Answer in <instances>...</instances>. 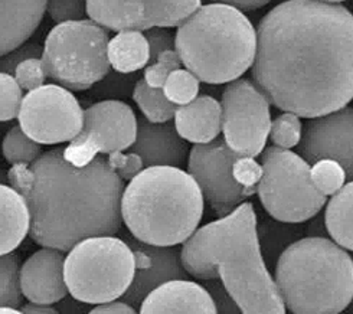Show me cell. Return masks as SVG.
I'll list each match as a JSON object with an SVG mask.
<instances>
[{"instance_id":"cell-1","label":"cell","mask_w":353,"mask_h":314,"mask_svg":"<svg viewBox=\"0 0 353 314\" xmlns=\"http://www.w3.org/2000/svg\"><path fill=\"white\" fill-rule=\"evenodd\" d=\"M252 83L271 105L304 118L353 100V13L341 3L285 0L256 29Z\"/></svg>"},{"instance_id":"cell-2","label":"cell","mask_w":353,"mask_h":314,"mask_svg":"<svg viewBox=\"0 0 353 314\" xmlns=\"http://www.w3.org/2000/svg\"><path fill=\"white\" fill-rule=\"evenodd\" d=\"M62 149L42 153L30 165H12L8 183L26 200L29 237L62 253L92 237H114L121 228L123 179L104 157L75 167Z\"/></svg>"},{"instance_id":"cell-3","label":"cell","mask_w":353,"mask_h":314,"mask_svg":"<svg viewBox=\"0 0 353 314\" xmlns=\"http://www.w3.org/2000/svg\"><path fill=\"white\" fill-rule=\"evenodd\" d=\"M181 261L185 271L198 280L221 278L241 314H285L263 260L251 202L196 229L182 244Z\"/></svg>"},{"instance_id":"cell-4","label":"cell","mask_w":353,"mask_h":314,"mask_svg":"<svg viewBox=\"0 0 353 314\" xmlns=\"http://www.w3.org/2000/svg\"><path fill=\"white\" fill-rule=\"evenodd\" d=\"M205 199L181 167H144L124 187L121 218L133 238L157 247L186 242L198 229Z\"/></svg>"},{"instance_id":"cell-5","label":"cell","mask_w":353,"mask_h":314,"mask_svg":"<svg viewBox=\"0 0 353 314\" xmlns=\"http://www.w3.org/2000/svg\"><path fill=\"white\" fill-rule=\"evenodd\" d=\"M174 51L182 65L206 84H228L254 64L256 30L241 9L201 5L176 30Z\"/></svg>"},{"instance_id":"cell-6","label":"cell","mask_w":353,"mask_h":314,"mask_svg":"<svg viewBox=\"0 0 353 314\" xmlns=\"http://www.w3.org/2000/svg\"><path fill=\"white\" fill-rule=\"evenodd\" d=\"M274 281L293 314H341L353 300V258L327 238H303L283 251Z\"/></svg>"},{"instance_id":"cell-7","label":"cell","mask_w":353,"mask_h":314,"mask_svg":"<svg viewBox=\"0 0 353 314\" xmlns=\"http://www.w3.org/2000/svg\"><path fill=\"white\" fill-rule=\"evenodd\" d=\"M68 293L78 302L104 304L121 298L134 277V255L125 241L92 237L70 249L63 262Z\"/></svg>"},{"instance_id":"cell-8","label":"cell","mask_w":353,"mask_h":314,"mask_svg":"<svg viewBox=\"0 0 353 314\" xmlns=\"http://www.w3.org/2000/svg\"><path fill=\"white\" fill-rule=\"evenodd\" d=\"M107 30L91 19L58 23L45 39L46 75L68 90L81 91L101 81L111 65Z\"/></svg>"},{"instance_id":"cell-9","label":"cell","mask_w":353,"mask_h":314,"mask_svg":"<svg viewBox=\"0 0 353 314\" xmlns=\"http://www.w3.org/2000/svg\"><path fill=\"white\" fill-rule=\"evenodd\" d=\"M263 178L256 193L264 209L276 221L306 222L326 205L310 178V165L292 150L270 146L261 153Z\"/></svg>"},{"instance_id":"cell-10","label":"cell","mask_w":353,"mask_h":314,"mask_svg":"<svg viewBox=\"0 0 353 314\" xmlns=\"http://www.w3.org/2000/svg\"><path fill=\"white\" fill-rule=\"evenodd\" d=\"M136 134L137 118L130 105L117 100L100 101L85 109L83 130L62 149V153L72 166L83 167L99 153L110 154L130 149Z\"/></svg>"},{"instance_id":"cell-11","label":"cell","mask_w":353,"mask_h":314,"mask_svg":"<svg viewBox=\"0 0 353 314\" xmlns=\"http://www.w3.org/2000/svg\"><path fill=\"white\" fill-rule=\"evenodd\" d=\"M223 140L239 156L255 157L265 149L271 124L270 101L250 80L228 83L221 97Z\"/></svg>"},{"instance_id":"cell-12","label":"cell","mask_w":353,"mask_h":314,"mask_svg":"<svg viewBox=\"0 0 353 314\" xmlns=\"http://www.w3.org/2000/svg\"><path fill=\"white\" fill-rule=\"evenodd\" d=\"M23 133L39 145H61L83 130L84 109L68 88L46 84L29 91L19 109Z\"/></svg>"},{"instance_id":"cell-13","label":"cell","mask_w":353,"mask_h":314,"mask_svg":"<svg viewBox=\"0 0 353 314\" xmlns=\"http://www.w3.org/2000/svg\"><path fill=\"white\" fill-rule=\"evenodd\" d=\"M188 156V174L196 180L203 199L218 218L230 215L256 193V187H244L234 179L232 165L239 154L228 147L225 140L195 145Z\"/></svg>"},{"instance_id":"cell-14","label":"cell","mask_w":353,"mask_h":314,"mask_svg":"<svg viewBox=\"0 0 353 314\" xmlns=\"http://www.w3.org/2000/svg\"><path fill=\"white\" fill-rule=\"evenodd\" d=\"M202 0H85L91 21L100 26L121 30L174 28L189 18Z\"/></svg>"},{"instance_id":"cell-15","label":"cell","mask_w":353,"mask_h":314,"mask_svg":"<svg viewBox=\"0 0 353 314\" xmlns=\"http://www.w3.org/2000/svg\"><path fill=\"white\" fill-rule=\"evenodd\" d=\"M299 154L309 165L329 159L338 162L353 180V107H343L322 117L312 118L303 132Z\"/></svg>"},{"instance_id":"cell-16","label":"cell","mask_w":353,"mask_h":314,"mask_svg":"<svg viewBox=\"0 0 353 314\" xmlns=\"http://www.w3.org/2000/svg\"><path fill=\"white\" fill-rule=\"evenodd\" d=\"M125 242L134 255V277L121 298L132 307H139L149 293L165 282L186 280L189 275L182 265L181 251L176 247L150 245L136 238H127Z\"/></svg>"},{"instance_id":"cell-17","label":"cell","mask_w":353,"mask_h":314,"mask_svg":"<svg viewBox=\"0 0 353 314\" xmlns=\"http://www.w3.org/2000/svg\"><path fill=\"white\" fill-rule=\"evenodd\" d=\"M63 262V253L54 248H42L32 254L19 269L22 295L30 303L42 306L63 300L68 294Z\"/></svg>"},{"instance_id":"cell-18","label":"cell","mask_w":353,"mask_h":314,"mask_svg":"<svg viewBox=\"0 0 353 314\" xmlns=\"http://www.w3.org/2000/svg\"><path fill=\"white\" fill-rule=\"evenodd\" d=\"M130 151L141 157L144 167L172 166L182 169L189 154V145L170 121L150 123L146 118H139L137 134Z\"/></svg>"},{"instance_id":"cell-19","label":"cell","mask_w":353,"mask_h":314,"mask_svg":"<svg viewBox=\"0 0 353 314\" xmlns=\"http://www.w3.org/2000/svg\"><path fill=\"white\" fill-rule=\"evenodd\" d=\"M139 314H218L212 295L198 282L173 280L148 294Z\"/></svg>"},{"instance_id":"cell-20","label":"cell","mask_w":353,"mask_h":314,"mask_svg":"<svg viewBox=\"0 0 353 314\" xmlns=\"http://www.w3.org/2000/svg\"><path fill=\"white\" fill-rule=\"evenodd\" d=\"M48 0H0V56L30 38L39 26Z\"/></svg>"},{"instance_id":"cell-21","label":"cell","mask_w":353,"mask_h":314,"mask_svg":"<svg viewBox=\"0 0 353 314\" xmlns=\"http://www.w3.org/2000/svg\"><path fill=\"white\" fill-rule=\"evenodd\" d=\"M174 127L188 143L206 145L222 132L221 103L211 96H201L174 112Z\"/></svg>"},{"instance_id":"cell-22","label":"cell","mask_w":353,"mask_h":314,"mask_svg":"<svg viewBox=\"0 0 353 314\" xmlns=\"http://www.w3.org/2000/svg\"><path fill=\"white\" fill-rule=\"evenodd\" d=\"M26 200L12 186L0 183V255L12 254L29 233Z\"/></svg>"},{"instance_id":"cell-23","label":"cell","mask_w":353,"mask_h":314,"mask_svg":"<svg viewBox=\"0 0 353 314\" xmlns=\"http://www.w3.org/2000/svg\"><path fill=\"white\" fill-rule=\"evenodd\" d=\"M107 55L110 65L117 72H136L150 62L148 38L140 30H121L113 39H110Z\"/></svg>"},{"instance_id":"cell-24","label":"cell","mask_w":353,"mask_h":314,"mask_svg":"<svg viewBox=\"0 0 353 314\" xmlns=\"http://www.w3.org/2000/svg\"><path fill=\"white\" fill-rule=\"evenodd\" d=\"M325 224L332 240L353 251V180L345 183L326 205Z\"/></svg>"},{"instance_id":"cell-25","label":"cell","mask_w":353,"mask_h":314,"mask_svg":"<svg viewBox=\"0 0 353 314\" xmlns=\"http://www.w3.org/2000/svg\"><path fill=\"white\" fill-rule=\"evenodd\" d=\"M133 100L150 123H168L174 117L178 105L168 100L162 88H153L140 80L133 91Z\"/></svg>"},{"instance_id":"cell-26","label":"cell","mask_w":353,"mask_h":314,"mask_svg":"<svg viewBox=\"0 0 353 314\" xmlns=\"http://www.w3.org/2000/svg\"><path fill=\"white\" fill-rule=\"evenodd\" d=\"M41 145L28 137L21 125H13L2 143V153L10 165H30L41 156Z\"/></svg>"},{"instance_id":"cell-27","label":"cell","mask_w":353,"mask_h":314,"mask_svg":"<svg viewBox=\"0 0 353 314\" xmlns=\"http://www.w3.org/2000/svg\"><path fill=\"white\" fill-rule=\"evenodd\" d=\"M19 269L21 260L18 255H0V307H21Z\"/></svg>"},{"instance_id":"cell-28","label":"cell","mask_w":353,"mask_h":314,"mask_svg":"<svg viewBox=\"0 0 353 314\" xmlns=\"http://www.w3.org/2000/svg\"><path fill=\"white\" fill-rule=\"evenodd\" d=\"M163 92L174 105H185L194 101L199 94V80L188 70H174L163 85Z\"/></svg>"},{"instance_id":"cell-29","label":"cell","mask_w":353,"mask_h":314,"mask_svg":"<svg viewBox=\"0 0 353 314\" xmlns=\"http://www.w3.org/2000/svg\"><path fill=\"white\" fill-rule=\"evenodd\" d=\"M310 178L316 189L326 198L341 191V187L346 182L343 167L338 162L329 159H322L313 163L310 167Z\"/></svg>"},{"instance_id":"cell-30","label":"cell","mask_w":353,"mask_h":314,"mask_svg":"<svg viewBox=\"0 0 353 314\" xmlns=\"http://www.w3.org/2000/svg\"><path fill=\"white\" fill-rule=\"evenodd\" d=\"M303 136V125L300 117L293 113H283L270 124L268 138L272 145L290 150L299 146Z\"/></svg>"},{"instance_id":"cell-31","label":"cell","mask_w":353,"mask_h":314,"mask_svg":"<svg viewBox=\"0 0 353 314\" xmlns=\"http://www.w3.org/2000/svg\"><path fill=\"white\" fill-rule=\"evenodd\" d=\"M22 100L23 92L14 76L0 71V121H10L18 117Z\"/></svg>"},{"instance_id":"cell-32","label":"cell","mask_w":353,"mask_h":314,"mask_svg":"<svg viewBox=\"0 0 353 314\" xmlns=\"http://www.w3.org/2000/svg\"><path fill=\"white\" fill-rule=\"evenodd\" d=\"M182 65V61L174 50H168L160 54L152 65L146 67L144 70L143 80L148 83V85L153 88H163L168 76L174 71L179 70Z\"/></svg>"},{"instance_id":"cell-33","label":"cell","mask_w":353,"mask_h":314,"mask_svg":"<svg viewBox=\"0 0 353 314\" xmlns=\"http://www.w3.org/2000/svg\"><path fill=\"white\" fill-rule=\"evenodd\" d=\"M14 80L18 81L22 90L32 91L43 85L46 80V70L43 67L42 59L35 56L22 59L18 65L14 67Z\"/></svg>"},{"instance_id":"cell-34","label":"cell","mask_w":353,"mask_h":314,"mask_svg":"<svg viewBox=\"0 0 353 314\" xmlns=\"http://www.w3.org/2000/svg\"><path fill=\"white\" fill-rule=\"evenodd\" d=\"M46 10L57 23L83 19L87 12L85 0H48Z\"/></svg>"},{"instance_id":"cell-35","label":"cell","mask_w":353,"mask_h":314,"mask_svg":"<svg viewBox=\"0 0 353 314\" xmlns=\"http://www.w3.org/2000/svg\"><path fill=\"white\" fill-rule=\"evenodd\" d=\"M234 179L244 187H256L263 178V165L255 157L239 156L232 165Z\"/></svg>"},{"instance_id":"cell-36","label":"cell","mask_w":353,"mask_h":314,"mask_svg":"<svg viewBox=\"0 0 353 314\" xmlns=\"http://www.w3.org/2000/svg\"><path fill=\"white\" fill-rule=\"evenodd\" d=\"M107 163L123 180H132L144 169L141 157L133 151L110 153Z\"/></svg>"},{"instance_id":"cell-37","label":"cell","mask_w":353,"mask_h":314,"mask_svg":"<svg viewBox=\"0 0 353 314\" xmlns=\"http://www.w3.org/2000/svg\"><path fill=\"white\" fill-rule=\"evenodd\" d=\"M165 29L166 28H153L148 30L146 38L150 48V61H154L168 50H174V36Z\"/></svg>"},{"instance_id":"cell-38","label":"cell","mask_w":353,"mask_h":314,"mask_svg":"<svg viewBox=\"0 0 353 314\" xmlns=\"http://www.w3.org/2000/svg\"><path fill=\"white\" fill-rule=\"evenodd\" d=\"M88 314H139L134 307L124 302H110L104 304H99L92 308Z\"/></svg>"},{"instance_id":"cell-39","label":"cell","mask_w":353,"mask_h":314,"mask_svg":"<svg viewBox=\"0 0 353 314\" xmlns=\"http://www.w3.org/2000/svg\"><path fill=\"white\" fill-rule=\"evenodd\" d=\"M214 3H227L231 6H235L241 10H255V9H260L265 5H268L271 0H211Z\"/></svg>"},{"instance_id":"cell-40","label":"cell","mask_w":353,"mask_h":314,"mask_svg":"<svg viewBox=\"0 0 353 314\" xmlns=\"http://www.w3.org/2000/svg\"><path fill=\"white\" fill-rule=\"evenodd\" d=\"M25 314H59L58 310H55L51 306H42V304H35V303H28L22 306L21 308Z\"/></svg>"},{"instance_id":"cell-41","label":"cell","mask_w":353,"mask_h":314,"mask_svg":"<svg viewBox=\"0 0 353 314\" xmlns=\"http://www.w3.org/2000/svg\"><path fill=\"white\" fill-rule=\"evenodd\" d=\"M0 314H25V313L14 307H0Z\"/></svg>"},{"instance_id":"cell-42","label":"cell","mask_w":353,"mask_h":314,"mask_svg":"<svg viewBox=\"0 0 353 314\" xmlns=\"http://www.w3.org/2000/svg\"><path fill=\"white\" fill-rule=\"evenodd\" d=\"M320 2H326V3H342L345 0H320Z\"/></svg>"}]
</instances>
